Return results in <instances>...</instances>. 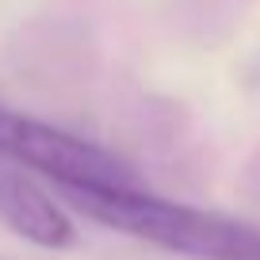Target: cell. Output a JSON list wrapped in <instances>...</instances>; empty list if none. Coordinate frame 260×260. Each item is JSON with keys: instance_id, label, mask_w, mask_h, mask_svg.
<instances>
[{"instance_id": "6da1fadb", "label": "cell", "mask_w": 260, "mask_h": 260, "mask_svg": "<svg viewBox=\"0 0 260 260\" xmlns=\"http://www.w3.org/2000/svg\"><path fill=\"white\" fill-rule=\"evenodd\" d=\"M61 199L96 226L191 260H260V222L230 218L146 187H65Z\"/></svg>"}, {"instance_id": "7a4b0ae2", "label": "cell", "mask_w": 260, "mask_h": 260, "mask_svg": "<svg viewBox=\"0 0 260 260\" xmlns=\"http://www.w3.org/2000/svg\"><path fill=\"white\" fill-rule=\"evenodd\" d=\"M0 157L19 169L46 176L57 191L65 187H142V176L111 149L77 138L61 126L39 122L0 107Z\"/></svg>"}, {"instance_id": "3957f363", "label": "cell", "mask_w": 260, "mask_h": 260, "mask_svg": "<svg viewBox=\"0 0 260 260\" xmlns=\"http://www.w3.org/2000/svg\"><path fill=\"white\" fill-rule=\"evenodd\" d=\"M0 222L39 249L61 252L77 245L73 218L61 211V203L46 187H39L16 165H0Z\"/></svg>"}]
</instances>
